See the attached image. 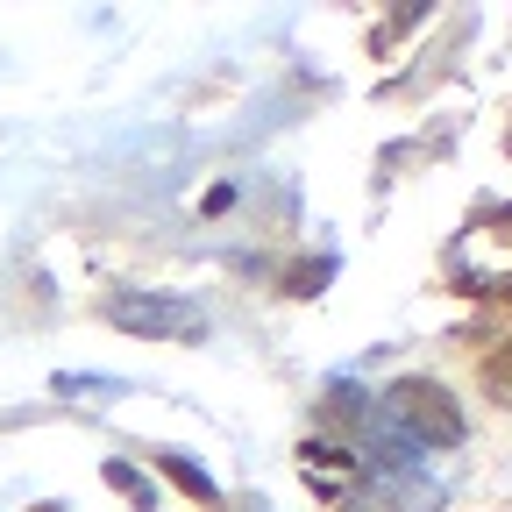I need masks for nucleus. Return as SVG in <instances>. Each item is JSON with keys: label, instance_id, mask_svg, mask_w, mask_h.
I'll list each match as a JSON object with an SVG mask.
<instances>
[{"label": "nucleus", "instance_id": "obj_1", "mask_svg": "<svg viewBox=\"0 0 512 512\" xmlns=\"http://www.w3.org/2000/svg\"><path fill=\"white\" fill-rule=\"evenodd\" d=\"M107 313L121 320V328H136V335H171V328H200V306H185V299H157V292H114Z\"/></svg>", "mask_w": 512, "mask_h": 512}]
</instances>
